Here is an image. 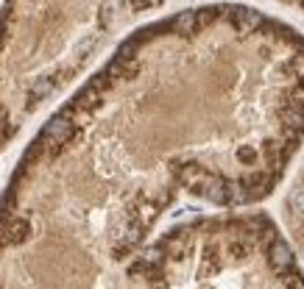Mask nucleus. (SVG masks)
<instances>
[{
  "label": "nucleus",
  "mask_w": 304,
  "mask_h": 289,
  "mask_svg": "<svg viewBox=\"0 0 304 289\" xmlns=\"http://www.w3.org/2000/svg\"><path fill=\"white\" fill-rule=\"evenodd\" d=\"M156 28V81L137 33L123 100L92 75L31 142L76 156L98 189L17 173L0 209L48 214L51 237L78 239L98 289H304V267L259 206L304 145V36L251 6L187 8ZM39 161V159H26ZM51 164V161H45ZM76 264V267H78Z\"/></svg>",
  "instance_id": "obj_1"
},
{
  "label": "nucleus",
  "mask_w": 304,
  "mask_h": 289,
  "mask_svg": "<svg viewBox=\"0 0 304 289\" xmlns=\"http://www.w3.org/2000/svg\"><path fill=\"white\" fill-rule=\"evenodd\" d=\"M298 167L293 175L290 187H287V198H285V209H282V217H285V228L293 239V248L301 256L304 262V145L296 156Z\"/></svg>",
  "instance_id": "obj_2"
},
{
  "label": "nucleus",
  "mask_w": 304,
  "mask_h": 289,
  "mask_svg": "<svg viewBox=\"0 0 304 289\" xmlns=\"http://www.w3.org/2000/svg\"><path fill=\"white\" fill-rule=\"evenodd\" d=\"M279 3H285V6H293V8H301V11H304V0H279Z\"/></svg>",
  "instance_id": "obj_3"
}]
</instances>
